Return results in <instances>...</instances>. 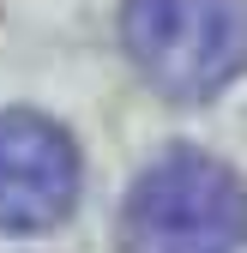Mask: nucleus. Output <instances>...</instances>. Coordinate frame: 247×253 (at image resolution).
Returning <instances> with one entry per match:
<instances>
[{"label":"nucleus","mask_w":247,"mask_h":253,"mask_svg":"<svg viewBox=\"0 0 247 253\" xmlns=\"http://www.w3.org/2000/svg\"><path fill=\"white\" fill-rule=\"evenodd\" d=\"M121 42L175 103H211L247 73V0H127Z\"/></svg>","instance_id":"nucleus-2"},{"label":"nucleus","mask_w":247,"mask_h":253,"mask_svg":"<svg viewBox=\"0 0 247 253\" xmlns=\"http://www.w3.org/2000/svg\"><path fill=\"white\" fill-rule=\"evenodd\" d=\"M247 181L199 145H175L151 163L121 205L115 253H241Z\"/></svg>","instance_id":"nucleus-1"},{"label":"nucleus","mask_w":247,"mask_h":253,"mask_svg":"<svg viewBox=\"0 0 247 253\" xmlns=\"http://www.w3.org/2000/svg\"><path fill=\"white\" fill-rule=\"evenodd\" d=\"M79 145L42 109H0V235H48L79 205Z\"/></svg>","instance_id":"nucleus-3"}]
</instances>
